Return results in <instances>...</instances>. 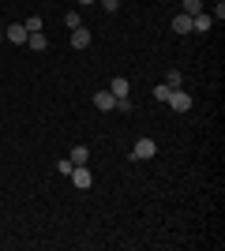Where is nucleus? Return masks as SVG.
Masks as SVG:
<instances>
[{
  "mask_svg": "<svg viewBox=\"0 0 225 251\" xmlns=\"http://www.w3.org/2000/svg\"><path fill=\"white\" fill-rule=\"evenodd\" d=\"M154 154H158V143H154V139H147V135L131 147V157H135V161H150Z\"/></svg>",
  "mask_w": 225,
  "mask_h": 251,
  "instance_id": "1",
  "label": "nucleus"
},
{
  "mask_svg": "<svg viewBox=\"0 0 225 251\" xmlns=\"http://www.w3.org/2000/svg\"><path fill=\"white\" fill-rule=\"evenodd\" d=\"M165 105H169L173 113H188V109H192V94H188V90H173Z\"/></svg>",
  "mask_w": 225,
  "mask_h": 251,
  "instance_id": "2",
  "label": "nucleus"
},
{
  "mask_svg": "<svg viewBox=\"0 0 225 251\" xmlns=\"http://www.w3.org/2000/svg\"><path fill=\"white\" fill-rule=\"evenodd\" d=\"M68 180H72V184H75L79 191H86L90 184H94V176H90V169H86V165H75V169H72V176H68Z\"/></svg>",
  "mask_w": 225,
  "mask_h": 251,
  "instance_id": "3",
  "label": "nucleus"
},
{
  "mask_svg": "<svg viewBox=\"0 0 225 251\" xmlns=\"http://www.w3.org/2000/svg\"><path fill=\"white\" fill-rule=\"evenodd\" d=\"M94 105L101 109V113H113V109H117V98L109 94V90H98V94H94Z\"/></svg>",
  "mask_w": 225,
  "mask_h": 251,
  "instance_id": "4",
  "label": "nucleus"
},
{
  "mask_svg": "<svg viewBox=\"0 0 225 251\" xmlns=\"http://www.w3.org/2000/svg\"><path fill=\"white\" fill-rule=\"evenodd\" d=\"M210 26H214V19H210L206 11H199V15H192V34H206V30H210Z\"/></svg>",
  "mask_w": 225,
  "mask_h": 251,
  "instance_id": "5",
  "label": "nucleus"
},
{
  "mask_svg": "<svg viewBox=\"0 0 225 251\" xmlns=\"http://www.w3.org/2000/svg\"><path fill=\"white\" fill-rule=\"evenodd\" d=\"M8 42L26 45V26H23V23H11V26H8Z\"/></svg>",
  "mask_w": 225,
  "mask_h": 251,
  "instance_id": "6",
  "label": "nucleus"
},
{
  "mask_svg": "<svg viewBox=\"0 0 225 251\" xmlns=\"http://www.w3.org/2000/svg\"><path fill=\"white\" fill-rule=\"evenodd\" d=\"M128 90H131L128 79H120V75L113 79V83H109V94H113V98H128Z\"/></svg>",
  "mask_w": 225,
  "mask_h": 251,
  "instance_id": "7",
  "label": "nucleus"
},
{
  "mask_svg": "<svg viewBox=\"0 0 225 251\" xmlns=\"http://www.w3.org/2000/svg\"><path fill=\"white\" fill-rule=\"evenodd\" d=\"M26 45H30L34 52H42V49H49V38H45L42 30H38V34H26Z\"/></svg>",
  "mask_w": 225,
  "mask_h": 251,
  "instance_id": "8",
  "label": "nucleus"
},
{
  "mask_svg": "<svg viewBox=\"0 0 225 251\" xmlns=\"http://www.w3.org/2000/svg\"><path fill=\"white\" fill-rule=\"evenodd\" d=\"M72 45H75V49H86V45H90V30L75 26V30H72Z\"/></svg>",
  "mask_w": 225,
  "mask_h": 251,
  "instance_id": "9",
  "label": "nucleus"
},
{
  "mask_svg": "<svg viewBox=\"0 0 225 251\" xmlns=\"http://www.w3.org/2000/svg\"><path fill=\"white\" fill-rule=\"evenodd\" d=\"M72 165H86V161H90V147H72Z\"/></svg>",
  "mask_w": 225,
  "mask_h": 251,
  "instance_id": "10",
  "label": "nucleus"
},
{
  "mask_svg": "<svg viewBox=\"0 0 225 251\" xmlns=\"http://www.w3.org/2000/svg\"><path fill=\"white\" fill-rule=\"evenodd\" d=\"M173 30H176V34H192V15H184V11H180V15L173 19Z\"/></svg>",
  "mask_w": 225,
  "mask_h": 251,
  "instance_id": "11",
  "label": "nucleus"
},
{
  "mask_svg": "<svg viewBox=\"0 0 225 251\" xmlns=\"http://www.w3.org/2000/svg\"><path fill=\"white\" fill-rule=\"evenodd\" d=\"M203 11V0H184V15H199Z\"/></svg>",
  "mask_w": 225,
  "mask_h": 251,
  "instance_id": "12",
  "label": "nucleus"
},
{
  "mask_svg": "<svg viewBox=\"0 0 225 251\" xmlns=\"http://www.w3.org/2000/svg\"><path fill=\"white\" fill-rule=\"evenodd\" d=\"M169 94H173V86H154V101H169Z\"/></svg>",
  "mask_w": 225,
  "mask_h": 251,
  "instance_id": "13",
  "label": "nucleus"
},
{
  "mask_svg": "<svg viewBox=\"0 0 225 251\" xmlns=\"http://www.w3.org/2000/svg\"><path fill=\"white\" fill-rule=\"evenodd\" d=\"M64 26H68V30H75V26H83V19H79V11H68V15H64Z\"/></svg>",
  "mask_w": 225,
  "mask_h": 251,
  "instance_id": "14",
  "label": "nucleus"
},
{
  "mask_svg": "<svg viewBox=\"0 0 225 251\" xmlns=\"http://www.w3.org/2000/svg\"><path fill=\"white\" fill-rule=\"evenodd\" d=\"M180 83H184L180 72H169V75H165V86H173V90H180Z\"/></svg>",
  "mask_w": 225,
  "mask_h": 251,
  "instance_id": "15",
  "label": "nucleus"
},
{
  "mask_svg": "<svg viewBox=\"0 0 225 251\" xmlns=\"http://www.w3.org/2000/svg\"><path fill=\"white\" fill-rule=\"evenodd\" d=\"M23 26H26V34H38V30H42V19L34 15V19H26V23H23Z\"/></svg>",
  "mask_w": 225,
  "mask_h": 251,
  "instance_id": "16",
  "label": "nucleus"
},
{
  "mask_svg": "<svg viewBox=\"0 0 225 251\" xmlns=\"http://www.w3.org/2000/svg\"><path fill=\"white\" fill-rule=\"evenodd\" d=\"M56 169H60V173H64V176H72V157H60V161H56Z\"/></svg>",
  "mask_w": 225,
  "mask_h": 251,
  "instance_id": "17",
  "label": "nucleus"
},
{
  "mask_svg": "<svg viewBox=\"0 0 225 251\" xmlns=\"http://www.w3.org/2000/svg\"><path fill=\"white\" fill-rule=\"evenodd\" d=\"M101 8H105V11H117V8H120V0H101Z\"/></svg>",
  "mask_w": 225,
  "mask_h": 251,
  "instance_id": "18",
  "label": "nucleus"
},
{
  "mask_svg": "<svg viewBox=\"0 0 225 251\" xmlns=\"http://www.w3.org/2000/svg\"><path fill=\"white\" fill-rule=\"evenodd\" d=\"M79 4H98V0H79Z\"/></svg>",
  "mask_w": 225,
  "mask_h": 251,
  "instance_id": "19",
  "label": "nucleus"
},
{
  "mask_svg": "<svg viewBox=\"0 0 225 251\" xmlns=\"http://www.w3.org/2000/svg\"><path fill=\"white\" fill-rule=\"evenodd\" d=\"M0 42H4V30H0Z\"/></svg>",
  "mask_w": 225,
  "mask_h": 251,
  "instance_id": "20",
  "label": "nucleus"
}]
</instances>
